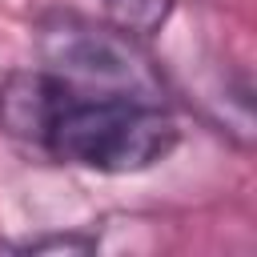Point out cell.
<instances>
[{"label": "cell", "instance_id": "obj_3", "mask_svg": "<svg viewBox=\"0 0 257 257\" xmlns=\"http://www.w3.org/2000/svg\"><path fill=\"white\" fill-rule=\"evenodd\" d=\"M104 12H108V24H116L120 32L149 40L169 24L173 0H104Z\"/></svg>", "mask_w": 257, "mask_h": 257}, {"label": "cell", "instance_id": "obj_1", "mask_svg": "<svg viewBox=\"0 0 257 257\" xmlns=\"http://www.w3.org/2000/svg\"><path fill=\"white\" fill-rule=\"evenodd\" d=\"M0 128L52 161L112 177L153 169L181 141L165 100L88 88L52 68H16L0 80Z\"/></svg>", "mask_w": 257, "mask_h": 257}, {"label": "cell", "instance_id": "obj_2", "mask_svg": "<svg viewBox=\"0 0 257 257\" xmlns=\"http://www.w3.org/2000/svg\"><path fill=\"white\" fill-rule=\"evenodd\" d=\"M36 40H40L44 64L76 84L165 100L161 72L145 56L141 40L120 32L116 24H100L76 12H52L40 20Z\"/></svg>", "mask_w": 257, "mask_h": 257}]
</instances>
